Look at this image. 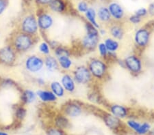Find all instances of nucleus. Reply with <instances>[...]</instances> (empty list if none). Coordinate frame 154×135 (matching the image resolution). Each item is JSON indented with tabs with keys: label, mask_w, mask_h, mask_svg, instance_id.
<instances>
[{
	"label": "nucleus",
	"mask_w": 154,
	"mask_h": 135,
	"mask_svg": "<svg viewBox=\"0 0 154 135\" xmlns=\"http://www.w3.org/2000/svg\"><path fill=\"white\" fill-rule=\"evenodd\" d=\"M129 21H130L131 23H132L134 25H137L141 22V18L138 16H136V14H134V15L131 16L130 18H129Z\"/></svg>",
	"instance_id": "nucleus-37"
},
{
	"label": "nucleus",
	"mask_w": 154,
	"mask_h": 135,
	"mask_svg": "<svg viewBox=\"0 0 154 135\" xmlns=\"http://www.w3.org/2000/svg\"><path fill=\"white\" fill-rule=\"evenodd\" d=\"M38 29L37 18L33 14H29L23 19L21 23L20 31L34 36L38 33Z\"/></svg>",
	"instance_id": "nucleus-3"
},
{
	"label": "nucleus",
	"mask_w": 154,
	"mask_h": 135,
	"mask_svg": "<svg viewBox=\"0 0 154 135\" xmlns=\"http://www.w3.org/2000/svg\"><path fill=\"white\" fill-rule=\"evenodd\" d=\"M110 112L112 115L119 119H124L128 116V110L123 105L119 104H112L110 107Z\"/></svg>",
	"instance_id": "nucleus-14"
},
{
	"label": "nucleus",
	"mask_w": 154,
	"mask_h": 135,
	"mask_svg": "<svg viewBox=\"0 0 154 135\" xmlns=\"http://www.w3.org/2000/svg\"><path fill=\"white\" fill-rule=\"evenodd\" d=\"M60 83L65 92L68 93H73L75 91L76 83L73 76L69 75V74H64L61 78Z\"/></svg>",
	"instance_id": "nucleus-12"
},
{
	"label": "nucleus",
	"mask_w": 154,
	"mask_h": 135,
	"mask_svg": "<svg viewBox=\"0 0 154 135\" xmlns=\"http://www.w3.org/2000/svg\"><path fill=\"white\" fill-rule=\"evenodd\" d=\"M49 89L57 98H63L65 94V90L61 83L57 81H54L49 84Z\"/></svg>",
	"instance_id": "nucleus-18"
},
{
	"label": "nucleus",
	"mask_w": 154,
	"mask_h": 135,
	"mask_svg": "<svg viewBox=\"0 0 154 135\" xmlns=\"http://www.w3.org/2000/svg\"><path fill=\"white\" fill-rule=\"evenodd\" d=\"M64 112L66 116L77 117L82 113V107L76 101H69L64 106Z\"/></svg>",
	"instance_id": "nucleus-9"
},
{
	"label": "nucleus",
	"mask_w": 154,
	"mask_h": 135,
	"mask_svg": "<svg viewBox=\"0 0 154 135\" xmlns=\"http://www.w3.org/2000/svg\"><path fill=\"white\" fill-rule=\"evenodd\" d=\"M56 125L60 128H66L69 125V121L66 117L60 116L56 119Z\"/></svg>",
	"instance_id": "nucleus-31"
},
{
	"label": "nucleus",
	"mask_w": 154,
	"mask_h": 135,
	"mask_svg": "<svg viewBox=\"0 0 154 135\" xmlns=\"http://www.w3.org/2000/svg\"><path fill=\"white\" fill-rule=\"evenodd\" d=\"M44 66L49 72H54L60 69L58 60L56 57L51 55L46 56L44 60Z\"/></svg>",
	"instance_id": "nucleus-16"
},
{
	"label": "nucleus",
	"mask_w": 154,
	"mask_h": 135,
	"mask_svg": "<svg viewBox=\"0 0 154 135\" xmlns=\"http://www.w3.org/2000/svg\"><path fill=\"white\" fill-rule=\"evenodd\" d=\"M99 43V35H90L86 34L82 40V45L87 51H92L97 48Z\"/></svg>",
	"instance_id": "nucleus-10"
},
{
	"label": "nucleus",
	"mask_w": 154,
	"mask_h": 135,
	"mask_svg": "<svg viewBox=\"0 0 154 135\" xmlns=\"http://www.w3.org/2000/svg\"><path fill=\"white\" fill-rule=\"evenodd\" d=\"M54 55H55L56 58L60 57H63V56H68L70 57L71 53L69 49L66 47L62 46H58L57 47L54 48Z\"/></svg>",
	"instance_id": "nucleus-26"
},
{
	"label": "nucleus",
	"mask_w": 154,
	"mask_h": 135,
	"mask_svg": "<svg viewBox=\"0 0 154 135\" xmlns=\"http://www.w3.org/2000/svg\"><path fill=\"white\" fill-rule=\"evenodd\" d=\"M147 11H148V13L151 16H154V2L153 3H151L149 5Z\"/></svg>",
	"instance_id": "nucleus-40"
},
{
	"label": "nucleus",
	"mask_w": 154,
	"mask_h": 135,
	"mask_svg": "<svg viewBox=\"0 0 154 135\" xmlns=\"http://www.w3.org/2000/svg\"><path fill=\"white\" fill-rule=\"evenodd\" d=\"M103 121L106 126L111 129H115L120 125V119L111 113L106 114L103 117Z\"/></svg>",
	"instance_id": "nucleus-19"
},
{
	"label": "nucleus",
	"mask_w": 154,
	"mask_h": 135,
	"mask_svg": "<svg viewBox=\"0 0 154 135\" xmlns=\"http://www.w3.org/2000/svg\"><path fill=\"white\" fill-rule=\"evenodd\" d=\"M15 115L17 118L19 119H23L26 115V109L23 107H17L15 111Z\"/></svg>",
	"instance_id": "nucleus-32"
},
{
	"label": "nucleus",
	"mask_w": 154,
	"mask_h": 135,
	"mask_svg": "<svg viewBox=\"0 0 154 135\" xmlns=\"http://www.w3.org/2000/svg\"><path fill=\"white\" fill-rule=\"evenodd\" d=\"M7 7L6 0H0V15L3 13Z\"/></svg>",
	"instance_id": "nucleus-39"
},
{
	"label": "nucleus",
	"mask_w": 154,
	"mask_h": 135,
	"mask_svg": "<svg viewBox=\"0 0 154 135\" xmlns=\"http://www.w3.org/2000/svg\"><path fill=\"white\" fill-rule=\"evenodd\" d=\"M151 130V125L147 122H144L143 124H140V127L138 129V131H136V133L138 134H145L148 133Z\"/></svg>",
	"instance_id": "nucleus-29"
},
{
	"label": "nucleus",
	"mask_w": 154,
	"mask_h": 135,
	"mask_svg": "<svg viewBox=\"0 0 154 135\" xmlns=\"http://www.w3.org/2000/svg\"><path fill=\"white\" fill-rule=\"evenodd\" d=\"M97 16H98L99 20L103 23H108L111 20L112 18L108 8L104 6L100 7L99 8L97 12Z\"/></svg>",
	"instance_id": "nucleus-23"
},
{
	"label": "nucleus",
	"mask_w": 154,
	"mask_h": 135,
	"mask_svg": "<svg viewBox=\"0 0 154 135\" xmlns=\"http://www.w3.org/2000/svg\"><path fill=\"white\" fill-rule=\"evenodd\" d=\"M14 85H15V83H14V81L9 78H4V79H2V81H0V85L2 87H12Z\"/></svg>",
	"instance_id": "nucleus-34"
},
{
	"label": "nucleus",
	"mask_w": 154,
	"mask_h": 135,
	"mask_svg": "<svg viewBox=\"0 0 154 135\" xmlns=\"http://www.w3.org/2000/svg\"><path fill=\"white\" fill-rule=\"evenodd\" d=\"M37 95L35 92L31 90H25L22 92L21 100L23 104H29L36 100Z\"/></svg>",
	"instance_id": "nucleus-17"
},
{
	"label": "nucleus",
	"mask_w": 154,
	"mask_h": 135,
	"mask_svg": "<svg viewBox=\"0 0 154 135\" xmlns=\"http://www.w3.org/2000/svg\"><path fill=\"white\" fill-rule=\"evenodd\" d=\"M99 35H101V36H104L106 34V29L99 28Z\"/></svg>",
	"instance_id": "nucleus-43"
},
{
	"label": "nucleus",
	"mask_w": 154,
	"mask_h": 135,
	"mask_svg": "<svg viewBox=\"0 0 154 135\" xmlns=\"http://www.w3.org/2000/svg\"><path fill=\"white\" fill-rule=\"evenodd\" d=\"M112 38L116 40H122L124 37V29L122 27L118 25H114L109 29Z\"/></svg>",
	"instance_id": "nucleus-20"
},
{
	"label": "nucleus",
	"mask_w": 154,
	"mask_h": 135,
	"mask_svg": "<svg viewBox=\"0 0 154 135\" xmlns=\"http://www.w3.org/2000/svg\"><path fill=\"white\" fill-rule=\"evenodd\" d=\"M73 77L76 84L87 85L91 81L92 75L86 66H79L73 71Z\"/></svg>",
	"instance_id": "nucleus-5"
},
{
	"label": "nucleus",
	"mask_w": 154,
	"mask_h": 135,
	"mask_svg": "<svg viewBox=\"0 0 154 135\" xmlns=\"http://www.w3.org/2000/svg\"><path fill=\"white\" fill-rule=\"evenodd\" d=\"M0 86H1V85H0Z\"/></svg>",
	"instance_id": "nucleus-47"
},
{
	"label": "nucleus",
	"mask_w": 154,
	"mask_h": 135,
	"mask_svg": "<svg viewBox=\"0 0 154 135\" xmlns=\"http://www.w3.org/2000/svg\"><path fill=\"white\" fill-rule=\"evenodd\" d=\"M153 28H154V25H153Z\"/></svg>",
	"instance_id": "nucleus-46"
},
{
	"label": "nucleus",
	"mask_w": 154,
	"mask_h": 135,
	"mask_svg": "<svg viewBox=\"0 0 154 135\" xmlns=\"http://www.w3.org/2000/svg\"><path fill=\"white\" fill-rule=\"evenodd\" d=\"M58 60L60 68L64 70H70L72 66H73V61H72L70 57L68 56H63L57 58Z\"/></svg>",
	"instance_id": "nucleus-25"
},
{
	"label": "nucleus",
	"mask_w": 154,
	"mask_h": 135,
	"mask_svg": "<svg viewBox=\"0 0 154 135\" xmlns=\"http://www.w3.org/2000/svg\"><path fill=\"white\" fill-rule=\"evenodd\" d=\"M37 3L41 5H47L49 4L52 1V0H36Z\"/></svg>",
	"instance_id": "nucleus-41"
},
{
	"label": "nucleus",
	"mask_w": 154,
	"mask_h": 135,
	"mask_svg": "<svg viewBox=\"0 0 154 135\" xmlns=\"http://www.w3.org/2000/svg\"><path fill=\"white\" fill-rule=\"evenodd\" d=\"M150 135H154V129L151 132V134H150Z\"/></svg>",
	"instance_id": "nucleus-45"
},
{
	"label": "nucleus",
	"mask_w": 154,
	"mask_h": 135,
	"mask_svg": "<svg viewBox=\"0 0 154 135\" xmlns=\"http://www.w3.org/2000/svg\"><path fill=\"white\" fill-rule=\"evenodd\" d=\"M37 83H38V85H41V86H43L45 85V80L43 79L42 78H38L36 80Z\"/></svg>",
	"instance_id": "nucleus-42"
},
{
	"label": "nucleus",
	"mask_w": 154,
	"mask_h": 135,
	"mask_svg": "<svg viewBox=\"0 0 154 135\" xmlns=\"http://www.w3.org/2000/svg\"><path fill=\"white\" fill-rule=\"evenodd\" d=\"M36 94L37 97L43 102H54L58 99L51 90H38L36 92Z\"/></svg>",
	"instance_id": "nucleus-15"
},
{
	"label": "nucleus",
	"mask_w": 154,
	"mask_h": 135,
	"mask_svg": "<svg viewBox=\"0 0 154 135\" xmlns=\"http://www.w3.org/2000/svg\"><path fill=\"white\" fill-rule=\"evenodd\" d=\"M111 17L116 21L121 20L124 16V10L122 6L116 2H112L108 7Z\"/></svg>",
	"instance_id": "nucleus-13"
},
{
	"label": "nucleus",
	"mask_w": 154,
	"mask_h": 135,
	"mask_svg": "<svg viewBox=\"0 0 154 135\" xmlns=\"http://www.w3.org/2000/svg\"><path fill=\"white\" fill-rule=\"evenodd\" d=\"M84 14H85V16L87 21H88V23L93 25L96 28H100V25H99L97 21V12L95 9H93V8H88V10Z\"/></svg>",
	"instance_id": "nucleus-21"
},
{
	"label": "nucleus",
	"mask_w": 154,
	"mask_h": 135,
	"mask_svg": "<svg viewBox=\"0 0 154 135\" xmlns=\"http://www.w3.org/2000/svg\"><path fill=\"white\" fill-rule=\"evenodd\" d=\"M147 14H148L147 9H146L145 8H140L138 9L135 12L136 15L139 16V17H140V18L145 16Z\"/></svg>",
	"instance_id": "nucleus-36"
},
{
	"label": "nucleus",
	"mask_w": 154,
	"mask_h": 135,
	"mask_svg": "<svg viewBox=\"0 0 154 135\" xmlns=\"http://www.w3.org/2000/svg\"><path fill=\"white\" fill-rule=\"evenodd\" d=\"M97 48L98 49L99 55H100L101 57L106 58L107 57H108L109 52L104 43H99L97 46Z\"/></svg>",
	"instance_id": "nucleus-28"
},
{
	"label": "nucleus",
	"mask_w": 154,
	"mask_h": 135,
	"mask_svg": "<svg viewBox=\"0 0 154 135\" xmlns=\"http://www.w3.org/2000/svg\"><path fill=\"white\" fill-rule=\"evenodd\" d=\"M49 5V8L54 12L62 13L66 8V5L63 0H52Z\"/></svg>",
	"instance_id": "nucleus-24"
},
{
	"label": "nucleus",
	"mask_w": 154,
	"mask_h": 135,
	"mask_svg": "<svg viewBox=\"0 0 154 135\" xmlns=\"http://www.w3.org/2000/svg\"><path fill=\"white\" fill-rule=\"evenodd\" d=\"M88 8L89 7L88 6V4H87L86 2L84 1H79L78 4V5H77V8H78V10L79 12H81V13H85V12L88 10Z\"/></svg>",
	"instance_id": "nucleus-33"
},
{
	"label": "nucleus",
	"mask_w": 154,
	"mask_h": 135,
	"mask_svg": "<svg viewBox=\"0 0 154 135\" xmlns=\"http://www.w3.org/2000/svg\"><path fill=\"white\" fill-rule=\"evenodd\" d=\"M0 135H8L6 132H0Z\"/></svg>",
	"instance_id": "nucleus-44"
},
{
	"label": "nucleus",
	"mask_w": 154,
	"mask_h": 135,
	"mask_svg": "<svg viewBox=\"0 0 154 135\" xmlns=\"http://www.w3.org/2000/svg\"><path fill=\"white\" fill-rule=\"evenodd\" d=\"M38 28L42 31H46L50 29L54 24V19L50 14L42 13L37 18Z\"/></svg>",
	"instance_id": "nucleus-11"
},
{
	"label": "nucleus",
	"mask_w": 154,
	"mask_h": 135,
	"mask_svg": "<svg viewBox=\"0 0 154 135\" xmlns=\"http://www.w3.org/2000/svg\"><path fill=\"white\" fill-rule=\"evenodd\" d=\"M44 60L36 55H32L26 58L25 61V68L30 73H38L44 67Z\"/></svg>",
	"instance_id": "nucleus-6"
},
{
	"label": "nucleus",
	"mask_w": 154,
	"mask_h": 135,
	"mask_svg": "<svg viewBox=\"0 0 154 135\" xmlns=\"http://www.w3.org/2000/svg\"><path fill=\"white\" fill-rule=\"evenodd\" d=\"M17 52L11 45L0 48V63L11 66L14 64L17 58Z\"/></svg>",
	"instance_id": "nucleus-4"
},
{
	"label": "nucleus",
	"mask_w": 154,
	"mask_h": 135,
	"mask_svg": "<svg viewBox=\"0 0 154 135\" xmlns=\"http://www.w3.org/2000/svg\"><path fill=\"white\" fill-rule=\"evenodd\" d=\"M103 43L105 44L109 53H115L119 48V43L118 40H116L112 38H106Z\"/></svg>",
	"instance_id": "nucleus-22"
},
{
	"label": "nucleus",
	"mask_w": 154,
	"mask_h": 135,
	"mask_svg": "<svg viewBox=\"0 0 154 135\" xmlns=\"http://www.w3.org/2000/svg\"><path fill=\"white\" fill-rule=\"evenodd\" d=\"M38 49L40 53L46 56L49 55L51 52L50 45H49V44L46 41H43L41 44H40Z\"/></svg>",
	"instance_id": "nucleus-27"
},
{
	"label": "nucleus",
	"mask_w": 154,
	"mask_h": 135,
	"mask_svg": "<svg viewBox=\"0 0 154 135\" xmlns=\"http://www.w3.org/2000/svg\"><path fill=\"white\" fill-rule=\"evenodd\" d=\"M128 124V126L131 129H132L133 131H134L135 132H136L138 131V129L139 128V127L140 126V123H139L136 121H134V120H129L127 122Z\"/></svg>",
	"instance_id": "nucleus-35"
},
{
	"label": "nucleus",
	"mask_w": 154,
	"mask_h": 135,
	"mask_svg": "<svg viewBox=\"0 0 154 135\" xmlns=\"http://www.w3.org/2000/svg\"><path fill=\"white\" fill-rule=\"evenodd\" d=\"M124 67L126 68L131 73L138 75L143 70L142 61L137 55H130L127 56L123 60Z\"/></svg>",
	"instance_id": "nucleus-7"
},
{
	"label": "nucleus",
	"mask_w": 154,
	"mask_h": 135,
	"mask_svg": "<svg viewBox=\"0 0 154 135\" xmlns=\"http://www.w3.org/2000/svg\"><path fill=\"white\" fill-rule=\"evenodd\" d=\"M48 135H64L63 132L58 128H51L48 131Z\"/></svg>",
	"instance_id": "nucleus-38"
},
{
	"label": "nucleus",
	"mask_w": 154,
	"mask_h": 135,
	"mask_svg": "<svg viewBox=\"0 0 154 135\" xmlns=\"http://www.w3.org/2000/svg\"><path fill=\"white\" fill-rule=\"evenodd\" d=\"M151 37V32L149 29L145 28L138 29L135 32L134 39L135 44L139 48H143L148 46Z\"/></svg>",
	"instance_id": "nucleus-8"
},
{
	"label": "nucleus",
	"mask_w": 154,
	"mask_h": 135,
	"mask_svg": "<svg viewBox=\"0 0 154 135\" xmlns=\"http://www.w3.org/2000/svg\"><path fill=\"white\" fill-rule=\"evenodd\" d=\"M34 41V36L19 31L12 36L11 45L17 53H24L33 47Z\"/></svg>",
	"instance_id": "nucleus-1"
},
{
	"label": "nucleus",
	"mask_w": 154,
	"mask_h": 135,
	"mask_svg": "<svg viewBox=\"0 0 154 135\" xmlns=\"http://www.w3.org/2000/svg\"><path fill=\"white\" fill-rule=\"evenodd\" d=\"M92 77L97 79H102L105 77L108 70V66L103 60L99 58H93L89 61L87 66Z\"/></svg>",
	"instance_id": "nucleus-2"
},
{
	"label": "nucleus",
	"mask_w": 154,
	"mask_h": 135,
	"mask_svg": "<svg viewBox=\"0 0 154 135\" xmlns=\"http://www.w3.org/2000/svg\"><path fill=\"white\" fill-rule=\"evenodd\" d=\"M85 29H86V34H90V35H99V29L96 28L95 26L91 25L89 23H86L85 25Z\"/></svg>",
	"instance_id": "nucleus-30"
}]
</instances>
